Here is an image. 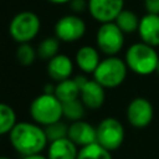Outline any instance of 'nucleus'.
<instances>
[{
  "instance_id": "nucleus-1",
  "label": "nucleus",
  "mask_w": 159,
  "mask_h": 159,
  "mask_svg": "<svg viewBox=\"0 0 159 159\" xmlns=\"http://www.w3.org/2000/svg\"><path fill=\"white\" fill-rule=\"evenodd\" d=\"M9 139L12 148L22 157L41 153L48 143L45 129L30 122H17L9 133Z\"/></svg>"
},
{
  "instance_id": "nucleus-2",
  "label": "nucleus",
  "mask_w": 159,
  "mask_h": 159,
  "mask_svg": "<svg viewBox=\"0 0 159 159\" xmlns=\"http://www.w3.org/2000/svg\"><path fill=\"white\" fill-rule=\"evenodd\" d=\"M124 61L128 68L134 73L139 76H148L155 72L159 56L155 47L140 41L132 43L127 48Z\"/></svg>"
},
{
  "instance_id": "nucleus-3",
  "label": "nucleus",
  "mask_w": 159,
  "mask_h": 159,
  "mask_svg": "<svg viewBox=\"0 0 159 159\" xmlns=\"http://www.w3.org/2000/svg\"><path fill=\"white\" fill-rule=\"evenodd\" d=\"M128 70L129 68L124 60L117 56H107L101 60L94 70L93 80H96L104 88H116L124 82Z\"/></svg>"
},
{
  "instance_id": "nucleus-4",
  "label": "nucleus",
  "mask_w": 159,
  "mask_h": 159,
  "mask_svg": "<svg viewBox=\"0 0 159 159\" xmlns=\"http://www.w3.org/2000/svg\"><path fill=\"white\" fill-rule=\"evenodd\" d=\"M30 114L35 123L45 127L63 117L62 102L51 93L39 94L30 104Z\"/></svg>"
},
{
  "instance_id": "nucleus-5",
  "label": "nucleus",
  "mask_w": 159,
  "mask_h": 159,
  "mask_svg": "<svg viewBox=\"0 0 159 159\" xmlns=\"http://www.w3.org/2000/svg\"><path fill=\"white\" fill-rule=\"evenodd\" d=\"M41 29L40 17L32 11L17 12L10 21V36L19 43L30 42L34 40Z\"/></svg>"
},
{
  "instance_id": "nucleus-6",
  "label": "nucleus",
  "mask_w": 159,
  "mask_h": 159,
  "mask_svg": "<svg viewBox=\"0 0 159 159\" xmlns=\"http://www.w3.org/2000/svg\"><path fill=\"white\" fill-rule=\"evenodd\" d=\"M96 45L102 53L107 56H116L124 46V32L114 21L103 22L97 30Z\"/></svg>"
},
{
  "instance_id": "nucleus-7",
  "label": "nucleus",
  "mask_w": 159,
  "mask_h": 159,
  "mask_svg": "<svg viewBox=\"0 0 159 159\" xmlns=\"http://www.w3.org/2000/svg\"><path fill=\"white\" fill-rule=\"evenodd\" d=\"M96 130L97 143H99L109 152L117 150L124 142V127L118 119L113 117L102 119L96 127Z\"/></svg>"
},
{
  "instance_id": "nucleus-8",
  "label": "nucleus",
  "mask_w": 159,
  "mask_h": 159,
  "mask_svg": "<svg viewBox=\"0 0 159 159\" xmlns=\"http://www.w3.org/2000/svg\"><path fill=\"white\" fill-rule=\"evenodd\" d=\"M55 36L63 42H75L86 34V22L77 15H65L55 24Z\"/></svg>"
},
{
  "instance_id": "nucleus-9",
  "label": "nucleus",
  "mask_w": 159,
  "mask_h": 159,
  "mask_svg": "<svg viewBox=\"0 0 159 159\" xmlns=\"http://www.w3.org/2000/svg\"><path fill=\"white\" fill-rule=\"evenodd\" d=\"M154 117V108L152 103L143 97L132 99L127 107V120L128 123L138 129L148 127Z\"/></svg>"
},
{
  "instance_id": "nucleus-10",
  "label": "nucleus",
  "mask_w": 159,
  "mask_h": 159,
  "mask_svg": "<svg viewBox=\"0 0 159 159\" xmlns=\"http://www.w3.org/2000/svg\"><path fill=\"white\" fill-rule=\"evenodd\" d=\"M87 2L91 16L101 24L114 21L124 9V0H88Z\"/></svg>"
},
{
  "instance_id": "nucleus-11",
  "label": "nucleus",
  "mask_w": 159,
  "mask_h": 159,
  "mask_svg": "<svg viewBox=\"0 0 159 159\" xmlns=\"http://www.w3.org/2000/svg\"><path fill=\"white\" fill-rule=\"evenodd\" d=\"M67 137L78 147H84L91 143L97 142V130L96 128L86 122V120H75L68 125V134Z\"/></svg>"
},
{
  "instance_id": "nucleus-12",
  "label": "nucleus",
  "mask_w": 159,
  "mask_h": 159,
  "mask_svg": "<svg viewBox=\"0 0 159 159\" xmlns=\"http://www.w3.org/2000/svg\"><path fill=\"white\" fill-rule=\"evenodd\" d=\"M104 87L99 84L96 80H88L82 87L80 92V99L89 109H98L103 106L106 99Z\"/></svg>"
},
{
  "instance_id": "nucleus-13",
  "label": "nucleus",
  "mask_w": 159,
  "mask_h": 159,
  "mask_svg": "<svg viewBox=\"0 0 159 159\" xmlns=\"http://www.w3.org/2000/svg\"><path fill=\"white\" fill-rule=\"evenodd\" d=\"M138 34L140 41L153 46H159V15L155 14H145L140 17Z\"/></svg>"
},
{
  "instance_id": "nucleus-14",
  "label": "nucleus",
  "mask_w": 159,
  "mask_h": 159,
  "mask_svg": "<svg viewBox=\"0 0 159 159\" xmlns=\"http://www.w3.org/2000/svg\"><path fill=\"white\" fill-rule=\"evenodd\" d=\"M73 72V61L63 53H58L51 60H48L47 63V73L50 78H52L56 82L63 81L66 78H70Z\"/></svg>"
},
{
  "instance_id": "nucleus-15",
  "label": "nucleus",
  "mask_w": 159,
  "mask_h": 159,
  "mask_svg": "<svg viewBox=\"0 0 159 159\" xmlns=\"http://www.w3.org/2000/svg\"><path fill=\"white\" fill-rule=\"evenodd\" d=\"M78 147L68 138L57 139L50 142L47 149V158L48 159H77L78 155Z\"/></svg>"
},
{
  "instance_id": "nucleus-16",
  "label": "nucleus",
  "mask_w": 159,
  "mask_h": 159,
  "mask_svg": "<svg viewBox=\"0 0 159 159\" xmlns=\"http://www.w3.org/2000/svg\"><path fill=\"white\" fill-rule=\"evenodd\" d=\"M75 62L83 73H93L101 62L99 52L93 46H82L75 55Z\"/></svg>"
},
{
  "instance_id": "nucleus-17",
  "label": "nucleus",
  "mask_w": 159,
  "mask_h": 159,
  "mask_svg": "<svg viewBox=\"0 0 159 159\" xmlns=\"http://www.w3.org/2000/svg\"><path fill=\"white\" fill-rule=\"evenodd\" d=\"M80 92H81L80 86L76 83L75 78L71 77L57 82V84L55 86V96L62 103L80 98Z\"/></svg>"
},
{
  "instance_id": "nucleus-18",
  "label": "nucleus",
  "mask_w": 159,
  "mask_h": 159,
  "mask_svg": "<svg viewBox=\"0 0 159 159\" xmlns=\"http://www.w3.org/2000/svg\"><path fill=\"white\" fill-rule=\"evenodd\" d=\"M139 21H140V19L138 17V15L134 11L127 10V9H123L114 20L117 26L124 34H133V32L138 31Z\"/></svg>"
},
{
  "instance_id": "nucleus-19",
  "label": "nucleus",
  "mask_w": 159,
  "mask_h": 159,
  "mask_svg": "<svg viewBox=\"0 0 159 159\" xmlns=\"http://www.w3.org/2000/svg\"><path fill=\"white\" fill-rule=\"evenodd\" d=\"M77 159H113L108 149L102 147L99 143L94 142L88 145L81 147L78 150Z\"/></svg>"
},
{
  "instance_id": "nucleus-20",
  "label": "nucleus",
  "mask_w": 159,
  "mask_h": 159,
  "mask_svg": "<svg viewBox=\"0 0 159 159\" xmlns=\"http://www.w3.org/2000/svg\"><path fill=\"white\" fill-rule=\"evenodd\" d=\"M16 123V113L14 108L7 103L0 102V135L10 133Z\"/></svg>"
},
{
  "instance_id": "nucleus-21",
  "label": "nucleus",
  "mask_w": 159,
  "mask_h": 159,
  "mask_svg": "<svg viewBox=\"0 0 159 159\" xmlns=\"http://www.w3.org/2000/svg\"><path fill=\"white\" fill-rule=\"evenodd\" d=\"M62 113H63V117L71 122L80 120L84 117L86 106L82 103V101L80 98L72 99L68 102H63L62 103Z\"/></svg>"
},
{
  "instance_id": "nucleus-22",
  "label": "nucleus",
  "mask_w": 159,
  "mask_h": 159,
  "mask_svg": "<svg viewBox=\"0 0 159 159\" xmlns=\"http://www.w3.org/2000/svg\"><path fill=\"white\" fill-rule=\"evenodd\" d=\"M37 56L42 60H51L60 51V40L55 37H46L43 39L37 46Z\"/></svg>"
},
{
  "instance_id": "nucleus-23",
  "label": "nucleus",
  "mask_w": 159,
  "mask_h": 159,
  "mask_svg": "<svg viewBox=\"0 0 159 159\" xmlns=\"http://www.w3.org/2000/svg\"><path fill=\"white\" fill-rule=\"evenodd\" d=\"M37 56V51L30 45V42L20 43L19 47L16 48V58L20 62V65L27 67L31 66Z\"/></svg>"
},
{
  "instance_id": "nucleus-24",
  "label": "nucleus",
  "mask_w": 159,
  "mask_h": 159,
  "mask_svg": "<svg viewBox=\"0 0 159 159\" xmlns=\"http://www.w3.org/2000/svg\"><path fill=\"white\" fill-rule=\"evenodd\" d=\"M43 129H45V133L47 135L48 142H53V140H57V139L66 138L67 134H68V125L65 122H62L61 119L57 120V122H53L51 124L45 125Z\"/></svg>"
},
{
  "instance_id": "nucleus-25",
  "label": "nucleus",
  "mask_w": 159,
  "mask_h": 159,
  "mask_svg": "<svg viewBox=\"0 0 159 159\" xmlns=\"http://www.w3.org/2000/svg\"><path fill=\"white\" fill-rule=\"evenodd\" d=\"M144 9L147 14L159 15V0H144Z\"/></svg>"
},
{
  "instance_id": "nucleus-26",
  "label": "nucleus",
  "mask_w": 159,
  "mask_h": 159,
  "mask_svg": "<svg viewBox=\"0 0 159 159\" xmlns=\"http://www.w3.org/2000/svg\"><path fill=\"white\" fill-rule=\"evenodd\" d=\"M70 6L75 12H82L86 7H88V2H86L84 0H71Z\"/></svg>"
},
{
  "instance_id": "nucleus-27",
  "label": "nucleus",
  "mask_w": 159,
  "mask_h": 159,
  "mask_svg": "<svg viewBox=\"0 0 159 159\" xmlns=\"http://www.w3.org/2000/svg\"><path fill=\"white\" fill-rule=\"evenodd\" d=\"M55 86H56V84L46 83V86L43 87V93H51V94H55Z\"/></svg>"
},
{
  "instance_id": "nucleus-28",
  "label": "nucleus",
  "mask_w": 159,
  "mask_h": 159,
  "mask_svg": "<svg viewBox=\"0 0 159 159\" xmlns=\"http://www.w3.org/2000/svg\"><path fill=\"white\" fill-rule=\"evenodd\" d=\"M22 159H48L47 155H42L41 153L39 154H32V155H26V157H22Z\"/></svg>"
},
{
  "instance_id": "nucleus-29",
  "label": "nucleus",
  "mask_w": 159,
  "mask_h": 159,
  "mask_svg": "<svg viewBox=\"0 0 159 159\" xmlns=\"http://www.w3.org/2000/svg\"><path fill=\"white\" fill-rule=\"evenodd\" d=\"M52 4H66V2H70L71 0H47Z\"/></svg>"
},
{
  "instance_id": "nucleus-30",
  "label": "nucleus",
  "mask_w": 159,
  "mask_h": 159,
  "mask_svg": "<svg viewBox=\"0 0 159 159\" xmlns=\"http://www.w3.org/2000/svg\"><path fill=\"white\" fill-rule=\"evenodd\" d=\"M155 72L159 75V61H158V65H157V70H155Z\"/></svg>"
},
{
  "instance_id": "nucleus-31",
  "label": "nucleus",
  "mask_w": 159,
  "mask_h": 159,
  "mask_svg": "<svg viewBox=\"0 0 159 159\" xmlns=\"http://www.w3.org/2000/svg\"><path fill=\"white\" fill-rule=\"evenodd\" d=\"M0 159H11V158H9V157H4V155H0Z\"/></svg>"
}]
</instances>
